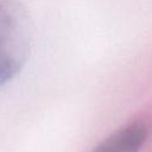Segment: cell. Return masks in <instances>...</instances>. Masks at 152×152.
Masks as SVG:
<instances>
[{"label":"cell","mask_w":152,"mask_h":152,"mask_svg":"<svg viewBox=\"0 0 152 152\" xmlns=\"http://www.w3.org/2000/svg\"><path fill=\"white\" fill-rule=\"evenodd\" d=\"M32 43L33 23L27 8L17 0H0V87L24 68Z\"/></svg>","instance_id":"cell-1"},{"label":"cell","mask_w":152,"mask_h":152,"mask_svg":"<svg viewBox=\"0 0 152 152\" xmlns=\"http://www.w3.org/2000/svg\"><path fill=\"white\" fill-rule=\"evenodd\" d=\"M152 132V124L147 119H139L127 124L102 140L93 152H139Z\"/></svg>","instance_id":"cell-2"}]
</instances>
